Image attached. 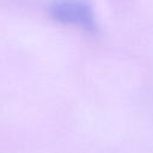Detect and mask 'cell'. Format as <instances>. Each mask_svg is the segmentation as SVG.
<instances>
[{
	"instance_id": "1",
	"label": "cell",
	"mask_w": 153,
	"mask_h": 153,
	"mask_svg": "<svg viewBox=\"0 0 153 153\" xmlns=\"http://www.w3.org/2000/svg\"><path fill=\"white\" fill-rule=\"evenodd\" d=\"M49 14L59 23L79 26L90 32L97 31L93 7L86 0H54L49 6Z\"/></svg>"
}]
</instances>
